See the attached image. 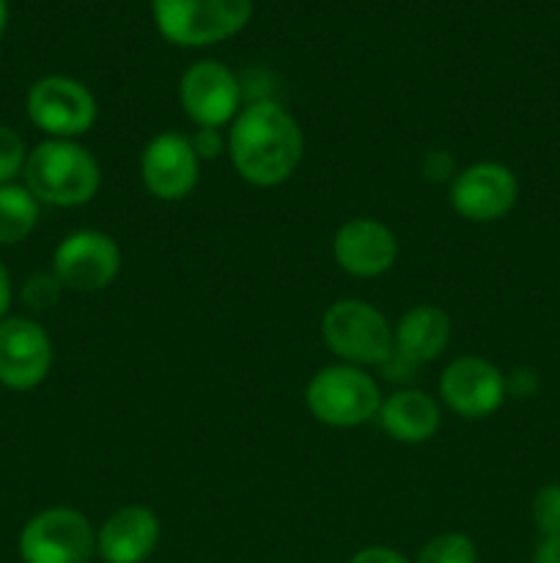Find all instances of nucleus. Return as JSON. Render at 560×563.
I'll use <instances>...</instances> for the list:
<instances>
[{
  "label": "nucleus",
  "instance_id": "1",
  "mask_svg": "<svg viewBox=\"0 0 560 563\" xmlns=\"http://www.w3.org/2000/svg\"><path fill=\"white\" fill-rule=\"evenodd\" d=\"M228 157L253 187H278L300 170L305 135L289 110L275 99H253L228 126Z\"/></svg>",
  "mask_w": 560,
  "mask_h": 563
},
{
  "label": "nucleus",
  "instance_id": "2",
  "mask_svg": "<svg viewBox=\"0 0 560 563\" xmlns=\"http://www.w3.org/2000/svg\"><path fill=\"white\" fill-rule=\"evenodd\" d=\"M22 179L38 203L71 209L93 201L102 187V168L77 141L47 137L27 152Z\"/></svg>",
  "mask_w": 560,
  "mask_h": 563
},
{
  "label": "nucleus",
  "instance_id": "3",
  "mask_svg": "<svg viewBox=\"0 0 560 563\" xmlns=\"http://www.w3.org/2000/svg\"><path fill=\"white\" fill-rule=\"evenodd\" d=\"M154 25L176 47H209L245 31L253 0H152Z\"/></svg>",
  "mask_w": 560,
  "mask_h": 563
},
{
  "label": "nucleus",
  "instance_id": "4",
  "mask_svg": "<svg viewBox=\"0 0 560 563\" xmlns=\"http://www.w3.org/2000/svg\"><path fill=\"white\" fill-rule=\"evenodd\" d=\"M305 405L324 427L355 429L377 418L382 390L366 368L335 363L313 374L305 388Z\"/></svg>",
  "mask_w": 560,
  "mask_h": 563
},
{
  "label": "nucleus",
  "instance_id": "5",
  "mask_svg": "<svg viewBox=\"0 0 560 563\" xmlns=\"http://www.w3.org/2000/svg\"><path fill=\"white\" fill-rule=\"evenodd\" d=\"M322 339L340 363L357 368L384 366L393 355V328L366 300H335L322 317Z\"/></svg>",
  "mask_w": 560,
  "mask_h": 563
},
{
  "label": "nucleus",
  "instance_id": "6",
  "mask_svg": "<svg viewBox=\"0 0 560 563\" xmlns=\"http://www.w3.org/2000/svg\"><path fill=\"white\" fill-rule=\"evenodd\" d=\"M16 553L22 563H86L97 553V528L82 511L53 506L22 526Z\"/></svg>",
  "mask_w": 560,
  "mask_h": 563
},
{
  "label": "nucleus",
  "instance_id": "7",
  "mask_svg": "<svg viewBox=\"0 0 560 563\" xmlns=\"http://www.w3.org/2000/svg\"><path fill=\"white\" fill-rule=\"evenodd\" d=\"M27 119L55 141H77L97 124V97L86 82L66 75H47L27 88Z\"/></svg>",
  "mask_w": 560,
  "mask_h": 563
},
{
  "label": "nucleus",
  "instance_id": "8",
  "mask_svg": "<svg viewBox=\"0 0 560 563\" xmlns=\"http://www.w3.org/2000/svg\"><path fill=\"white\" fill-rule=\"evenodd\" d=\"M121 247L110 234L80 229L66 234L53 253V275L69 291L93 295L119 278Z\"/></svg>",
  "mask_w": 560,
  "mask_h": 563
},
{
  "label": "nucleus",
  "instance_id": "9",
  "mask_svg": "<svg viewBox=\"0 0 560 563\" xmlns=\"http://www.w3.org/2000/svg\"><path fill=\"white\" fill-rule=\"evenodd\" d=\"M448 201L467 223H494L519 201V179L503 163H472L450 179Z\"/></svg>",
  "mask_w": 560,
  "mask_h": 563
},
{
  "label": "nucleus",
  "instance_id": "10",
  "mask_svg": "<svg viewBox=\"0 0 560 563\" xmlns=\"http://www.w3.org/2000/svg\"><path fill=\"white\" fill-rule=\"evenodd\" d=\"M179 102L192 124L223 130L242 110L239 77L220 60H198L181 75Z\"/></svg>",
  "mask_w": 560,
  "mask_h": 563
},
{
  "label": "nucleus",
  "instance_id": "11",
  "mask_svg": "<svg viewBox=\"0 0 560 563\" xmlns=\"http://www.w3.org/2000/svg\"><path fill=\"white\" fill-rule=\"evenodd\" d=\"M439 396L450 412L467 421L489 418L508 399L505 374L486 357L461 355L439 374Z\"/></svg>",
  "mask_w": 560,
  "mask_h": 563
},
{
  "label": "nucleus",
  "instance_id": "12",
  "mask_svg": "<svg viewBox=\"0 0 560 563\" xmlns=\"http://www.w3.org/2000/svg\"><path fill=\"white\" fill-rule=\"evenodd\" d=\"M53 368V341L31 317L0 319V385L9 390H33Z\"/></svg>",
  "mask_w": 560,
  "mask_h": 563
},
{
  "label": "nucleus",
  "instance_id": "13",
  "mask_svg": "<svg viewBox=\"0 0 560 563\" xmlns=\"http://www.w3.org/2000/svg\"><path fill=\"white\" fill-rule=\"evenodd\" d=\"M201 179V159L190 137L159 132L141 152V181L157 201H184Z\"/></svg>",
  "mask_w": 560,
  "mask_h": 563
},
{
  "label": "nucleus",
  "instance_id": "14",
  "mask_svg": "<svg viewBox=\"0 0 560 563\" xmlns=\"http://www.w3.org/2000/svg\"><path fill=\"white\" fill-rule=\"evenodd\" d=\"M333 258L351 278H379L393 269L399 240L382 220H346L333 236Z\"/></svg>",
  "mask_w": 560,
  "mask_h": 563
},
{
  "label": "nucleus",
  "instance_id": "15",
  "mask_svg": "<svg viewBox=\"0 0 560 563\" xmlns=\"http://www.w3.org/2000/svg\"><path fill=\"white\" fill-rule=\"evenodd\" d=\"M159 544V520L148 506L115 509L97 531V555L104 563H143Z\"/></svg>",
  "mask_w": 560,
  "mask_h": 563
},
{
  "label": "nucleus",
  "instance_id": "16",
  "mask_svg": "<svg viewBox=\"0 0 560 563\" xmlns=\"http://www.w3.org/2000/svg\"><path fill=\"white\" fill-rule=\"evenodd\" d=\"M453 335V322L448 311L439 306L423 302V306L410 308L393 328V352L410 361L412 366H426L437 361L450 344Z\"/></svg>",
  "mask_w": 560,
  "mask_h": 563
},
{
  "label": "nucleus",
  "instance_id": "17",
  "mask_svg": "<svg viewBox=\"0 0 560 563\" xmlns=\"http://www.w3.org/2000/svg\"><path fill=\"white\" fill-rule=\"evenodd\" d=\"M377 421L390 440L404 445L428 443L439 432V405L428 394L415 388H404L382 399Z\"/></svg>",
  "mask_w": 560,
  "mask_h": 563
},
{
  "label": "nucleus",
  "instance_id": "18",
  "mask_svg": "<svg viewBox=\"0 0 560 563\" xmlns=\"http://www.w3.org/2000/svg\"><path fill=\"white\" fill-rule=\"evenodd\" d=\"M42 203L25 185H0V245L25 242L36 231Z\"/></svg>",
  "mask_w": 560,
  "mask_h": 563
},
{
  "label": "nucleus",
  "instance_id": "19",
  "mask_svg": "<svg viewBox=\"0 0 560 563\" xmlns=\"http://www.w3.org/2000/svg\"><path fill=\"white\" fill-rule=\"evenodd\" d=\"M415 563H478V548L467 533L448 531L428 539Z\"/></svg>",
  "mask_w": 560,
  "mask_h": 563
},
{
  "label": "nucleus",
  "instance_id": "20",
  "mask_svg": "<svg viewBox=\"0 0 560 563\" xmlns=\"http://www.w3.org/2000/svg\"><path fill=\"white\" fill-rule=\"evenodd\" d=\"M533 526L541 537H560V484H544L533 495Z\"/></svg>",
  "mask_w": 560,
  "mask_h": 563
},
{
  "label": "nucleus",
  "instance_id": "21",
  "mask_svg": "<svg viewBox=\"0 0 560 563\" xmlns=\"http://www.w3.org/2000/svg\"><path fill=\"white\" fill-rule=\"evenodd\" d=\"M60 291H64V286L55 278L53 269H49V273H33L31 278H25V284H22L20 300L22 306L31 308V311H47V308H53L55 302H58Z\"/></svg>",
  "mask_w": 560,
  "mask_h": 563
},
{
  "label": "nucleus",
  "instance_id": "22",
  "mask_svg": "<svg viewBox=\"0 0 560 563\" xmlns=\"http://www.w3.org/2000/svg\"><path fill=\"white\" fill-rule=\"evenodd\" d=\"M27 148L20 132L9 124H0V185H11L25 170Z\"/></svg>",
  "mask_w": 560,
  "mask_h": 563
},
{
  "label": "nucleus",
  "instance_id": "23",
  "mask_svg": "<svg viewBox=\"0 0 560 563\" xmlns=\"http://www.w3.org/2000/svg\"><path fill=\"white\" fill-rule=\"evenodd\" d=\"M505 390L514 399H530L541 390V377L533 366H516L514 372L505 374Z\"/></svg>",
  "mask_w": 560,
  "mask_h": 563
},
{
  "label": "nucleus",
  "instance_id": "24",
  "mask_svg": "<svg viewBox=\"0 0 560 563\" xmlns=\"http://www.w3.org/2000/svg\"><path fill=\"white\" fill-rule=\"evenodd\" d=\"M192 148H195L198 159H214L223 152H228V135H220V130H206V126H198L195 135L190 137Z\"/></svg>",
  "mask_w": 560,
  "mask_h": 563
},
{
  "label": "nucleus",
  "instance_id": "25",
  "mask_svg": "<svg viewBox=\"0 0 560 563\" xmlns=\"http://www.w3.org/2000/svg\"><path fill=\"white\" fill-rule=\"evenodd\" d=\"M349 563H410L404 553L393 548H384V544H373V548H362L351 555Z\"/></svg>",
  "mask_w": 560,
  "mask_h": 563
},
{
  "label": "nucleus",
  "instance_id": "26",
  "mask_svg": "<svg viewBox=\"0 0 560 563\" xmlns=\"http://www.w3.org/2000/svg\"><path fill=\"white\" fill-rule=\"evenodd\" d=\"M533 563H560V537H541L533 550Z\"/></svg>",
  "mask_w": 560,
  "mask_h": 563
},
{
  "label": "nucleus",
  "instance_id": "27",
  "mask_svg": "<svg viewBox=\"0 0 560 563\" xmlns=\"http://www.w3.org/2000/svg\"><path fill=\"white\" fill-rule=\"evenodd\" d=\"M11 300H14V284H11V273L3 262H0V319L9 313Z\"/></svg>",
  "mask_w": 560,
  "mask_h": 563
},
{
  "label": "nucleus",
  "instance_id": "28",
  "mask_svg": "<svg viewBox=\"0 0 560 563\" xmlns=\"http://www.w3.org/2000/svg\"><path fill=\"white\" fill-rule=\"evenodd\" d=\"M5 22H9V3H5V0H0V36H3V31H5Z\"/></svg>",
  "mask_w": 560,
  "mask_h": 563
},
{
  "label": "nucleus",
  "instance_id": "29",
  "mask_svg": "<svg viewBox=\"0 0 560 563\" xmlns=\"http://www.w3.org/2000/svg\"><path fill=\"white\" fill-rule=\"evenodd\" d=\"M86 563H91V561H86Z\"/></svg>",
  "mask_w": 560,
  "mask_h": 563
}]
</instances>
